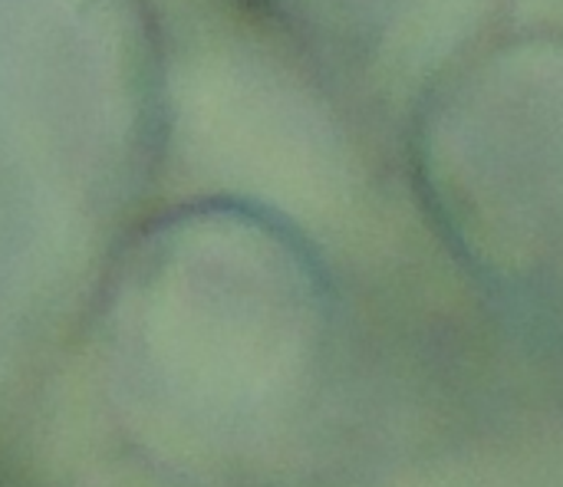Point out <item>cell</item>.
Listing matches in <instances>:
<instances>
[{
  "label": "cell",
  "instance_id": "cell-1",
  "mask_svg": "<svg viewBox=\"0 0 563 487\" xmlns=\"http://www.w3.org/2000/svg\"><path fill=\"white\" fill-rule=\"evenodd\" d=\"M416 165L429 208L482 270L563 287V40L495 46L439 79Z\"/></svg>",
  "mask_w": 563,
  "mask_h": 487
},
{
  "label": "cell",
  "instance_id": "cell-2",
  "mask_svg": "<svg viewBox=\"0 0 563 487\" xmlns=\"http://www.w3.org/2000/svg\"><path fill=\"white\" fill-rule=\"evenodd\" d=\"M492 0H277L294 33L340 82L396 96L439 82Z\"/></svg>",
  "mask_w": 563,
  "mask_h": 487
}]
</instances>
